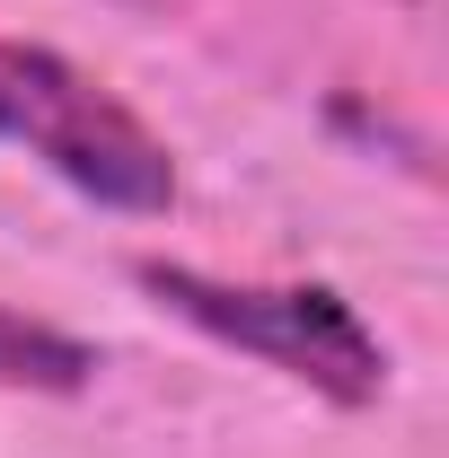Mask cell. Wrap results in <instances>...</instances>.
Masks as SVG:
<instances>
[{"label":"cell","instance_id":"6da1fadb","mask_svg":"<svg viewBox=\"0 0 449 458\" xmlns=\"http://www.w3.org/2000/svg\"><path fill=\"white\" fill-rule=\"evenodd\" d=\"M132 274L194 335L229 344V352L265 361V370L318 388V397H335V405L388 397V344L370 335V318L343 291H326V283H221L203 265H159V256L132 265Z\"/></svg>","mask_w":449,"mask_h":458},{"label":"cell","instance_id":"7a4b0ae2","mask_svg":"<svg viewBox=\"0 0 449 458\" xmlns=\"http://www.w3.org/2000/svg\"><path fill=\"white\" fill-rule=\"evenodd\" d=\"M0 141L36 150L71 194L106 212L150 221L176 203V150L54 45H0Z\"/></svg>","mask_w":449,"mask_h":458},{"label":"cell","instance_id":"3957f363","mask_svg":"<svg viewBox=\"0 0 449 458\" xmlns=\"http://www.w3.org/2000/svg\"><path fill=\"white\" fill-rule=\"evenodd\" d=\"M97 379V344L62 335L45 318L0 309V388H36V397H80Z\"/></svg>","mask_w":449,"mask_h":458}]
</instances>
